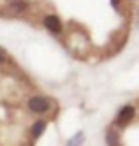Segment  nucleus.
Masks as SVG:
<instances>
[{
  "instance_id": "nucleus-4",
  "label": "nucleus",
  "mask_w": 139,
  "mask_h": 146,
  "mask_svg": "<svg viewBox=\"0 0 139 146\" xmlns=\"http://www.w3.org/2000/svg\"><path fill=\"white\" fill-rule=\"evenodd\" d=\"M46 120H37L34 125H32V137L34 139H37V137H41V134L44 132V129H46Z\"/></svg>"
},
{
  "instance_id": "nucleus-1",
  "label": "nucleus",
  "mask_w": 139,
  "mask_h": 146,
  "mask_svg": "<svg viewBox=\"0 0 139 146\" xmlns=\"http://www.w3.org/2000/svg\"><path fill=\"white\" fill-rule=\"evenodd\" d=\"M136 116V109L134 106H130V104H127V106H123L118 113V116H116V123L120 125V127H125L127 123H130Z\"/></svg>"
},
{
  "instance_id": "nucleus-8",
  "label": "nucleus",
  "mask_w": 139,
  "mask_h": 146,
  "mask_svg": "<svg viewBox=\"0 0 139 146\" xmlns=\"http://www.w3.org/2000/svg\"><path fill=\"white\" fill-rule=\"evenodd\" d=\"M111 4H113L114 7H118V4H120V0H111Z\"/></svg>"
},
{
  "instance_id": "nucleus-7",
  "label": "nucleus",
  "mask_w": 139,
  "mask_h": 146,
  "mask_svg": "<svg viewBox=\"0 0 139 146\" xmlns=\"http://www.w3.org/2000/svg\"><path fill=\"white\" fill-rule=\"evenodd\" d=\"M4 62H5V55L0 51V64H4Z\"/></svg>"
},
{
  "instance_id": "nucleus-6",
  "label": "nucleus",
  "mask_w": 139,
  "mask_h": 146,
  "mask_svg": "<svg viewBox=\"0 0 139 146\" xmlns=\"http://www.w3.org/2000/svg\"><path fill=\"white\" fill-rule=\"evenodd\" d=\"M106 143H108V146H120V137H118V132L109 130L108 134H106Z\"/></svg>"
},
{
  "instance_id": "nucleus-2",
  "label": "nucleus",
  "mask_w": 139,
  "mask_h": 146,
  "mask_svg": "<svg viewBox=\"0 0 139 146\" xmlns=\"http://www.w3.org/2000/svg\"><path fill=\"white\" fill-rule=\"evenodd\" d=\"M28 109L30 111H34V113H46L48 109H49V100L46 99V97H41V95H37V97H32L30 100H28Z\"/></svg>"
},
{
  "instance_id": "nucleus-5",
  "label": "nucleus",
  "mask_w": 139,
  "mask_h": 146,
  "mask_svg": "<svg viewBox=\"0 0 139 146\" xmlns=\"http://www.w3.org/2000/svg\"><path fill=\"white\" fill-rule=\"evenodd\" d=\"M9 7H11V11L13 13H23V11H27V2L25 0H13V2L9 4Z\"/></svg>"
},
{
  "instance_id": "nucleus-3",
  "label": "nucleus",
  "mask_w": 139,
  "mask_h": 146,
  "mask_svg": "<svg viewBox=\"0 0 139 146\" xmlns=\"http://www.w3.org/2000/svg\"><path fill=\"white\" fill-rule=\"evenodd\" d=\"M42 23H44V27L53 34H60L62 32V21H60V18L55 16V14H48L44 19H42Z\"/></svg>"
}]
</instances>
